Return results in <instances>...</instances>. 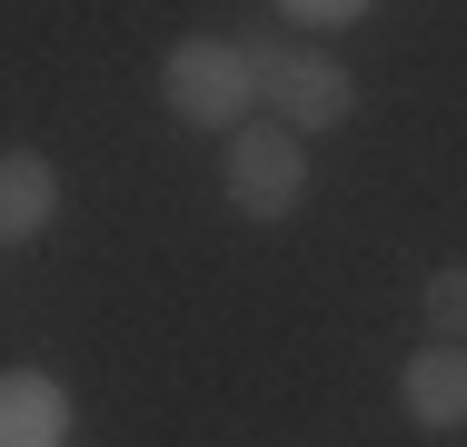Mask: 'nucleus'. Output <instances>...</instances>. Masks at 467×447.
Returning <instances> with one entry per match:
<instances>
[{"instance_id": "1", "label": "nucleus", "mask_w": 467, "mask_h": 447, "mask_svg": "<svg viewBox=\"0 0 467 447\" xmlns=\"http://www.w3.org/2000/svg\"><path fill=\"white\" fill-rule=\"evenodd\" d=\"M160 99L199 120V130H249L259 80H249V40H219V30H189L180 50L160 60Z\"/></svg>"}, {"instance_id": "2", "label": "nucleus", "mask_w": 467, "mask_h": 447, "mask_svg": "<svg viewBox=\"0 0 467 447\" xmlns=\"http://www.w3.org/2000/svg\"><path fill=\"white\" fill-rule=\"evenodd\" d=\"M249 80L269 99L279 130H338L358 109V80L328 60V50H288V40H249Z\"/></svg>"}, {"instance_id": "3", "label": "nucleus", "mask_w": 467, "mask_h": 447, "mask_svg": "<svg viewBox=\"0 0 467 447\" xmlns=\"http://www.w3.org/2000/svg\"><path fill=\"white\" fill-rule=\"evenodd\" d=\"M308 189V150L298 130H229V209L249 219H288Z\"/></svg>"}, {"instance_id": "4", "label": "nucleus", "mask_w": 467, "mask_h": 447, "mask_svg": "<svg viewBox=\"0 0 467 447\" xmlns=\"http://www.w3.org/2000/svg\"><path fill=\"white\" fill-rule=\"evenodd\" d=\"M398 408L418 428H467V338H428L398 368Z\"/></svg>"}, {"instance_id": "5", "label": "nucleus", "mask_w": 467, "mask_h": 447, "mask_svg": "<svg viewBox=\"0 0 467 447\" xmlns=\"http://www.w3.org/2000/svg\"><path fill=\"white\" fill-rule=\"evenodd\" d=\"M50 219H60V170L40 150H0V249L40 239Z\"/></svg>"}, {"instance_id": "6", "label": "nucleus", "mask_w": 467, "mask_h": 447, "mask_svg": "<svg viewBox=\"0 0 467 447\" xmlns=\"http://www.w3.org/2000/svg\"><path fill=\"white\" fill-rule=\"evenodd\" d=\"M0 447H60V398H50L40 378L0 388Z\"/></svg>"}, {"instance_id": "7", "label": "nucleus", "mask_w": 467, "mask_h": 447, "mask_svg": "<svg viewBox=\"0 0 467 447\" xmlns=\"http://www.w3.org/2000/svg\"><path fill=\"white\" fill-rule=\"evenodd\" d=\"M428 328L438 338H467V268H438L428 278Z\"/></svg>"}, {"instance_id": "8", "label": "nucleus", "mask_w": 467, "mask_h": 447, "mask_svg": "<svg viewBox=\"0 0 467 447\" xmlns=\"http://www.w3.org/2000/svg\"><path fill=\"white\" fill-rule=\"evenodd\" d=\"M288 20H358V10H368V0H279Z\"/></svg>"}]
</instances>
